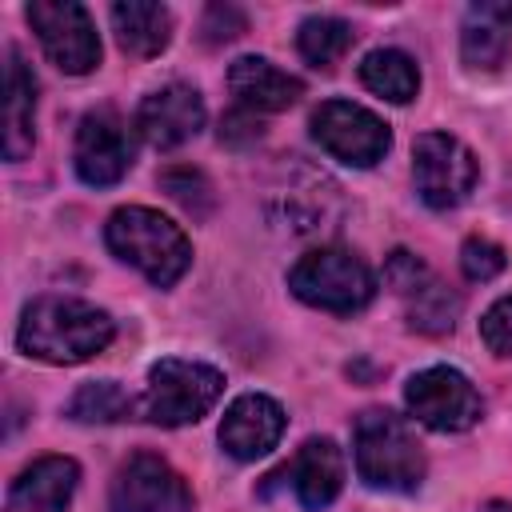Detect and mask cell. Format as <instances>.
I'll return each instance as SVG.
<instances>
[{
	"instance_id": "cell-14",
	"label": "cell",
	"mask_w": 512,
	"mask_h": 512,
	"mask_svg": "<svg viewBox=\"0 0 512 512\" xmlns=\"http://www.w3.org/2000/svg\"><path fill=\"white\" fill-rule=\"evenodd\" d=\"M284 408L264 392H244L228 404L220 420V444L232 460H256L268 456L284 436Z\"/></svg>"
},
{
	"instance_id": "cell-28",
	"label": "cell",
	"mask_w": 512,
	"mask_h": 512,
	"mask_svg": "<svg viewBox=\"0 0 512 512\" xmlns=\"http://www.w3.org/2000/svg\"><path fill=\"white\" fill-rule=\"evenodd\" d=\"M260 120L252 116V112H244V108H236V112H228L224 120H220V140H228V144H236V140H260Z\"/></svg>"
},
{
	"instance_id": "cell-24",
	"label": "cell",
	"mask_w": 512,
	"mask_h": 512,
	"mask_svg": "<svg viewBox=\"0 0 512 512\" xmlns=\"http://www.w3.org/2000/svg\"><path fill=\"white\" fill-rule=\"evenodd\" d=\"M160 188L192 216H208L212 212V184L204 180V172L196 168H168L160 176Z\"/></svg>"
},
{
	"instance_id": "cell-26",
	"label": "cell",
	"mask_w": 512,
	"mask_h": 512,
	"mask_svg": "<svg viewBox=\"0 0 512 512\" xmlns=\"http://www.w3.org/2000/svg\"><path fill=\"white\" fill-rule=\"evenodd\" d=\"M480 340L488 344V352L496 356H512V296H500L484 320H480Z\"/></svg>"
},
{
	"instance_id": "cell-13",
	"label": "cell",
	"mask_w": 512,
	"mask_h": 512,
	"mask_svg": "<svg viewBox=\"0 0 512 512\" xmlns=\"http://www.w3.org/2000/svg\"><path fill=\"white\" fill-rule=\"evenodd\" d=\"M200 128H204V100L188 84H164L148 92L136 108V132L144 136V144L160 152L188 144Z\"/></svg>"
},
{
	"instance_id": "cell-16",
	"label": "cell",
	"mask_w": 512,
	"mask_h": 512,
	"mask_svg": "<svg viewBox=\"0 0 512 512\" xmlns=\"http://www.w3.org/2000/svg\"><path fill=\"white\" fill-rule=\"evenodd\" d=\"M228 88L244 112H284L304 96V84L264 56H240L228 68Z\"/></svg>"
},
{
	"instance_id": "cell-5",
	"label": "cell",
	"mask_w": 512,
	"mask_h": 512,
	"mask_svg": "<svg viewBox=\"0 0 512 512\" xmlns=\"http://www.w3.org/2000/svg\"><path fill=\"white\" fill-rule=\"evenodd\" d=\"M288 288L296 300L324 312H360L376 296V280L368 264L336 244L304 252L288 272Z\"/></svg>"
},
{
	"instance_id": "cell-17",
	"label": "cell",
	"mask_w": 512,
	"mask_h": 512,
	"mask_svg": "<svg viewBox=\"0 0 512 512\" xmlns=\"http://www.w3.org/2000/svg\"><path fill=\"white\" fill-rule=\"evenodd\" d=\"M512 52V4L480 0L464 12L460 24V60L472 72H492Z\"/></svg>"
},
{
	"instance_id": "cell-22",
	"label": "cell",
	"mask_w": 512,
	"mask_h": 512,
	"mask_svg": "<svg viewBox=\"0 0 512 512\" xmlns=\"http://www.w3.org/2000/svg\"><path fill=\"white\" fill-rule=\"evenodd\" d=\"M352 40H356L352 24H344L336 16H308L296 32V48L312 68H332L352 48Z\"/></svg>"
},
{
	"instance_id": "cell-9",
	"label": "cell",
	"mask_w": 512,
	"mask_h": 512,
	"mask_svg": "<svg viewBox=\"0 0 512 512\" xmlns=\"http://www.w3.org/2000/svg\"><path fill=\"white\" fill-rule=\"evenodd\" d=\"M404 404L432 432H468L484 412L480 392L472 388V380L464 372L448 368V364L416 372L404 388Z\"/></svg>"
},
{
	"instance_id": "cell-10",
	"label": "cell",
	"mask_w": 512,
	"mask_h": 512,
	"mask_svg": "<svg viewBox=\"0 0 512 512\" xmlns=\"http://www.w3.org/2000/svg\"><path fill=\"white\" fill-rule=\"evenodd\" d=\"M76 176L92 188H112L128 176L132 168V136L128 124L112 108H96L80 120L76 128V148H72Z\"/></svg>"
},
{
	"instance_id": "cell-1",
	"label": "cell",
	"mask_w": 512,
	"mask_h": 512,
	"mask_svg": "<svg viewBox=\"0 0 512 512\" xmlns=\"http://www.w3.org/2000/svg\"><path fill=\"white\" fill-rule=\"evenodd\" d=\"M112 316L76 296H40L24 308L16 344L44 364H84L112 344Z\"/></svg>"
},
{
	"instance_id": "cell-15",
	"label": "cell",
	"mask_w": 512,
	"mask_h": 512,
	"mask_svg": "<svg viewBox=\"0 0 512 512\" xmlns=\"http://www.w3.org/2000/svg\"><path fill=\"white\" fill-rule=\"evenodd\" d=\"M80 484V468L68 456L32 460L8 488L4 512H68L72 492Z\"/></svg>"
},
{
	"instance_id": "cell-29",
	"label": "cell",
	"mask_w": 512,
	"mask_h": 512,
	"mask_svg": "<svg viewBox=\"0 0 512 512\" xmlns=\"http://www.w3.org/2000/svg\"><path fill=\"white\" fill-rule=\"evenodd\" d=\"M480 512H512V504H508V500H488Z\"/></svg>"
},
{
	"instance_id": "cell-6",
	"label": "cell",
	"mask_w": 512,
	"mask_h": 512,
	"mask_svg": "<svg viewBox=\"0 0 512 512\" xmlns=\"http://www.w3.org/2000/svg\"><path fill=\"white\" fill-rule=\"evenodd\" d=\"M44 56L68 72V76H84L100 64V36H96V24L88 16L84 4L76 0H32L24 8Z\"/></svg>"
},
{
	"instance_id": "cell-3",
	"label": "cell",
	"mask_w": 512,
	"mask_h": 512,
	"mask_svg": "<svg viewBox=\"0 0 512 512\" xmlns=\"http://www.w3.org/2000/svg\"><path fill=\"white\" fill-rule=\"evenodd\" d=\"M352 460L368 488L416 492L424 480V448L404 416L388 408H368L352 424Z\"/></svg>"
},
{
	"instance_id": "cell-12",
	"label": "cell",
	"mask_w": 512,
	"mask_h": 512,
	"mask_svg": "<svg viewBox=\"0 0 512 512\" xmlns=\"http://www.w3.org/2000/svg\"><path fill=\"white\" fill-rule=\"evenodd\" d=\"M276 484H288L308 512H320L344 488V456H340V448L328 436H312V440H304L296 448V456L288 464H280L264 480V492H272Z\"/></svg>"
},
{
	"instance_id": "cell-7",
	"label": "cell",
	"mask_w": 512,
	"mask_h": 512,
	"mask_svg": "<svg viewBox=\"0 0 512 512\" xmlns=\"http://www.w3.org/2000/svg\"><path fill=\"white\" fill-rule=\"evenodd\" d=\"M412 180L428 208L448 212L468 200V192L480 180L476 156L448 132H424L412 144Z\"/></svg>"
},
{
	"instance_id": "cell-2",
	"label": "cell",
	"mask_w": 512,
	"mask_h": 512,
	"mask_svg": "<svg viewBox=\"0 0 512 512\" xmlns=\"http://www.w3.org/2000/svg\"><path fill=\"white\" fill-rule=\"evenodd\" d=\"M104 240L116 260L132 264L156 288H172L192 264V244H188L184 228L172 224L168 216H160L156 208H140V204L116 208L108 216Z\"/></svg>"
},
{
	"instance_id": "cell-21",
	"label": "cell",
	"mask_w": 512,
	"mask_h": 512,
	"mask_svg": "<svg viewBox=\"0 0 512 512\" xmlns=\"http://www.w3.org/2000/svg\"><path fill=\"white\" fill-rule=\"evenodd\" d=\"M404 312H408V328L424 332V336H444L456 328V316H460V296L436 280L432 272H424L404 296Z\"/></svg>"
},
{
	"instance_id": "cell-25",
	"label": "cell",
	"mask_w": 512,
	"mask_h": 512,
	"mask_svg": "<svg viewBox=\"0 0 512 512\" xmlns=\"http://www.w3.org/2000/svg\"><path fill=\"white\" fill-rule=\"evenodd\" d=\"M460 268L468 280H496L504 272V248L488 236H468L464 248H460Z\"/></svg>"
},
{
	"instance_id": "cell-8",
	"label": "cell",
	"mask_w": 512,
	"mask_h": 512,
	"mask_svg": "<svg viewBox=\"0 0 512 512\" xmlns=\"http://www.w3.org/2000/svg\"><path fill=\"white\" fill-rule=\"evenodd\" d=\"M312 140L328 156H336L340 164H352V168H372L392 148L388 124L352 100H324L312 112Z\"/></svg>"
},
{
	"instance_id": "cell-23",
	"label": "cell",
	"mask_w": 512,
	"mask_h": 512,
	"mask_svg": "<svg viewBox=\"0 0 512 512\" xmlns=\"http://www.w3.org/2000/svg\"><path fill=\"white\" fill-rule=\"evenodd\" d=\"M140 404L116 384V380H92L68 400V416L80 424H116L128 420Z\"/></svg>"
},
{
	"instance_id": "cell-4",
	"label": "cell",
	"mask_w": 512,
	"mask_h": 512,
	"mask_svg": "<svg viewBox=\"0 0 512 512\" xmlns=\"http://www.w3.org/2000/svg\"><path fill=\"white\" fill-rule=\"evenodd\" d=\"M224 392V372L200 360L164 356L148 368V384L140 396V416L160 428H184L208 416V408Z\"/></svg>"
},
{
	"instance_id": "cell-18",
	"label": "cell",
	"mask_w": 512,
	"mask_h": 512,
	"mask_svg": "<svg viewBox=\"0 0 512 512\" xmlns=\"http://www.w3.org/2000/svg\"><path fill=\"white\" fill-rule=\"evenodd\" d=\"M4 160H24L36 144V76L20 48L4 52Z\"/></svg>"
},
{
	"instance_id": "cell-20",
	"label": "cell",
	"mask_w": 512,
	"mask_h": 512,
	"mask_svg": "<svg viewBox=\"0 0 512 512\" xmlns=\"http://www.w3.org/2000/svg\"><path fill=\"white\" fill-rule=\"evenodd\" d=\"M360 84L388 104H408L420 92V68L400 48H376L360 60Z\"/></svg>"
},
{
	"instance_id": "cell-19",
	"label": "cell",
	"mask_w": 512,
	"mask_h": 512,
	"mask_svg": "<svg viewBox=\"0 0 512 512\" xmlns=\"http://www.w3.org/2000/svg\"><path fill=\"white\" fill-rule=\"evenodd\" d=\"M112 28L124 52L160 56L172 40V12L152 0H120L112 4Z\"/></svg>"
},
{
	"instance_id": "cell-27",
	"label": "cell",
	"mask_w": 512,
	"mask_h": 512,
	"mask_svg": "<svg viewBox=\"0 0 512 512\" xmlns=\"http://www.w3.org/2000/svg\"><path fill=\"white\" fill-rule=\"evenodd\" d=\"M244 28H248V20H244V12H240L236 4H212V8L204 12V20H200V32H204L208 44L236 40Z\"/></svg>"
},
{
	"instance_id": "cell-11",
	"label": "cell",
	"mask_w": 512,
	"mask_h": 512,
	"mask_svg": "<svg viewBox=\"0 0 512 512\" xmlns=\"http://www.w3.org/2000/svg\"><path fill=\"white\" fill-rule=\"evenodd\" d=\"M188 508L192 496L168 460L152 452H136L116 468L112 512H188Z\"/></svg>"
}]
</instances>
